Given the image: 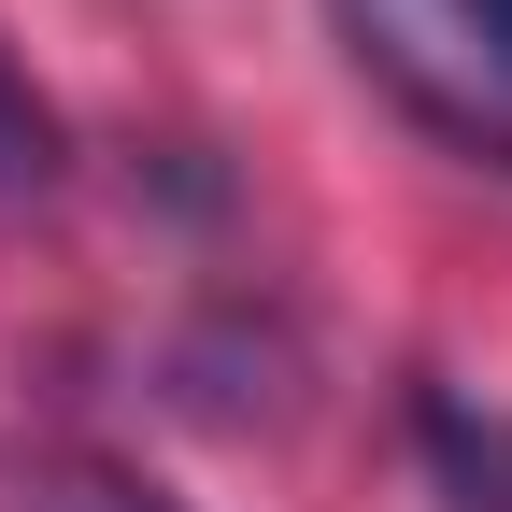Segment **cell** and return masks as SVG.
I'll use <instances>...</instances> for the list:
<instances>
[{
	"instance_id": "obj_1",
	"label": "cell",
	"mask_w": 512,
	"mask_h": 512,
	"mask_svg": "<svg viewBox=\"0 0 512 512\" xmlns=\"http://www.w3.org/2000/svg\"><path fill=\"white\" fill-rule=\"evenodd\" d=\"M328 29L427 143L512 171V0H328Z\"/></svg>"
},
{
	"instance_id": "obj_2",
	"label": "cell",
	"mask_w": 512,
	"mask_h": 512,
	"mask_svg": "<svg viewBox=\"0 0 512 512\" xmlns=\"http://www.w3.org/2000/svg\"><path fill=\"white\" fill-rule=\"evenodd\" d=\"M413 456L441 512H512V413L470 384H413Z\"/></svg>"
},
{
	"instance_id": "obj_3",
	"label": "cell",
	"mask_w": 512,
	"mask_h": 512,
	"mask_svg": "<svg viewBox=\"0 0 512 512\" xmlns=\"http://www.w3.org/2000/svg\"><path fill=\"white\" fill-rule=\"evenodd\" d=\"M0 512H185V498H157L143 470H128V456H86V441H43V456H15Z\"/></svg>"
},
{
	"instance_id": "obj_4",
	"label": "cell",
	"mask_w": 512,
	"mask_h": 512,
	"mask_svg": "<svg viewBox=\"0 0 512 512\" xmlns=\"http://www.w3.org/2000/svg\"><path fill=\"white\" fill-rule=\"evenodd\" d=\"M57 171H72V128H57V100L0 57V214H29V200H57Z\"/></svg>"
}]
</instances>
